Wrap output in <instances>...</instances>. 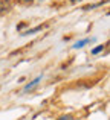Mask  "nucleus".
Instances as JSON below:
<instances>
[{
    "label": "nucleus",
    "mask_w": 110,
    "mask_h": 120,
    "mask_svg": "<svg viewBox=\"0 0 110 120\" xmlns=\"http://www.w3.org/2000/svg\"><path fill=\"white\" fill-rule=\"evenodd\" d=\"M40 81H41V76H37L35 79H34V81H31L29 84H28L26 87H24V91H29V90H32V88L35 87V85H38V82H40Z\"/></svg>",
    "instance_id": "obj_1"
},
{
    "label": "nucleus",
    "mask_w": 110,
    "mask_h": 120,
    "mask_svg": "<svg viewBox=\"0 0 110 120\" xmlns=\"http://www.w3.org/2000/svg\"><path fill=\"white\" fill-rule=\"evenodd\" d=\"M87 43H89V38H84V40H80V41H78V43H75V49H81V47H83L84 46V44H87Z\"/></svg>",
    "instance_id": "obj_2"
},
{
    "label": "nucleus",
    "mask_w": 110,
    "mask_h": 120,
    "mask_svg": "<svg viewBox=\"0 0 110 120\" xmlns=\"http://www.w3.org/2000/svg\"><path fill=\"white\" fill-rule=\"evenodd\" d=\"M102 49H104V46H98V47H95V49L92 50V53H93V55H96V53H99Z\"/></svg>",
    "instance_id": "obj_3"
},
{
    "label": "nucleus",
    "mask_w": 110,
    "mask_h": 120,
    "mask_svg": "<svg viewBox=\"0 0 110 120\" xmlns=\"http://www.w3.org/2000/svg\"><path fill=\"white\" fill-rule=\"evenodd\" d=\"M58 120H73V117H72V116H63V117H60Z\"/></svg>",
    "instance_id": "obj_4"
},
{
    "label": "nucleus",
    "mask_w": 110,
    "mask_h": 120,
    "mask_svg": "<svg viewBox=\"0 0 110 120\" xmlns=\"http://www.w3.org/2000/svg\"><path fill=\"white\" fill-rule=\"evenodd\" d=\"M5 2H11V0H5Z\"/></svg>",
    "instance_id": "obj_5"
}]
</instances>
